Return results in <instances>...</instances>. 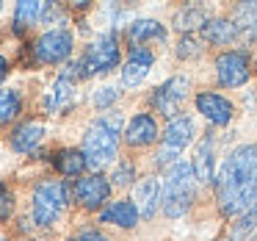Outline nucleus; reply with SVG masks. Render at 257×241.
I'll use <instances>...</instances> for the list:
<instances>
[{
  "label": "nucleus",
  "mask_w": 257,
  "mask_h": 241,
  "mask_svg": "<svg viewBox=\"0 0 257 241\" xmlns=\"http://www.w3.org/2000/svg\"><path fill=\"white\" fill-rule=\"evenodd\" d=\"M119 130H122V117L116 114H105V117L94 119L83 136V155L86 167L100 172L102 167L116 158L119 152Z\"/></svg>",
  "instance_id": "2"
},
{
  "label": "nucleus",
  "mask_w": 257,
  "mask_h": 241,
  "mask_svg": "<svg viewBox=\"0 0 257 241\" xmlns=\"http://www.w3.org/2000/svg\"><path fill=\"white\" fill-rule=\"evenodd\" d=\"M232 20L243 39H257V3H238L232 12Z\"/></svg>",
  "instance_id": "22"
},
{
  "label": "nucleus",
  "mask_w": 257,
  "mask_h": 241,
  "mask_svg": "<svg viewBox=\"0 0 257 241\" xmlns=\"http://www.w3.org/2000/svg\"><path fill=\"white\" fill-rule=\"evenodd\" d=\"M23 111V100H20L17 92L12 89H0V125L12 122L17 114Z\"/></svg>",
  "instance_id": "26"
},
{
  "label": "nucleus",
  "mask_w": 257,
  "mask_h": 241,
  "mask_svg": "<svg viewBox=\"0 0 257 241\" xmlns=\"http://www.w3.org/2000/svg\"><path fill=\"white\" fill-rule=\"evenodd\" d=\"M152 64H155V53L147 47H130V56L122 67V84L124 86H139L141 81H147Z\"/></svg>",
  "instance_id": "14"
},
{
  "label": "nucleus",
  "mask_w": 257,
  "mask_h": 241,
  "mask_svg": "<svg viewBox=\"0 0 257 241\" xmlns=\"http://www.w3.org/2000/svg\"><path fill=\"white\" fill-rule=\"evenodd\" d=\"M194 167L185 161H177L172 169L166 172V180H163V194H161V205L163 213L169 219H180L191 211L196 197V183H194Z\"/></svg>",
  "instance_id": "4"
},
{
  "label": "nucleus",
  "mask_w": 257,
  "mask_h": 241,
  "mask_svg": "<svg viewBox=\"0 0 257 241\" xmlns=\"http://www.w3.org/2000/svg\"><path fill=\"white\" fill-rule=\"evenodd\" d=\"M42 12H45V3H34V0H23L14 9V31L23 34L28 25H34L36 20H42Z\"/></svg>",
  "instance_id": "24"
},
{
  "label": "nucleus",
  "mask_w": 257,
  "mask_h": 241,
  "mask_svg": "<svg viewBox=\"0 0 257 241\" xmlns=\"http://www.w3.org/2000/svg\"><path fill=\"white\" fill-rule=\"evenodd\" d=\"M69 241H111L105 233H100V230H80V233H75Z\"/></svg>",
  "instance_id": "31"
},
{
  "label": "nucleus",
  "mask_w": 257,
  "mask_h": 241,
  "mask_svg": "<svg viewBox=\"0 0 257 241\" xmlns=\"http://www.w3.org/2000/svg\"><path fill=\"white\" fill-rule=\"evenodd\" d=\"M6 75H9V61H6L3 56H0V84L6 81Z\"/></svg>",
  "instance_id": "32"
},
{
  "label": "nucleus",
  "mask_w": 257,
  "mask_h": 241,
  "mask_svg": "<svg viewBox=\"0 0 257 241\" xmlns=\"http://www.w3.org/2000/svg\"><path fill=\"white\" fill-rule=\"evenodd\" d=\"M216 78L224 89L243 86L251 78V58L246 50H224L216 58Z\"/></svg>",
  "instance_id": "8"
},
{
  "label": "nucleus",
  "mask_w": 257,
  "mask_h": 241,
  "mask_svg": "<svg viewBox=\"0 0 257 241\" xmlns=\"http://www.w3.org/2000/svg\"><path fill=\"white\" fill-rule=\"evenodd\" d=\"M213 155H216V139H213V133H205L199 139V144H196L194 161H191L196 180L205 186L216 183V158Z\"/></svg>",
  "instance_id": "12"
},
{
  "label": "nucleus",
  "mask_w": 257,
  "mask_h": 241,
  "mask_svg": "<svg viewBox=\"0 0 257 241\" xmlns=\"http://www.w3.org/2000/svg\"><path fill=\"white\" fill-rule=\"evenodd\" d=\"M254 233H257V202L249 205L243 213H238V216L232 219V224H229V238L232 241L251 238Z\"/></svg>",
  "instance_id": "23"
},
{
  "label": "nucleus",
  "mask_w": 257,
  "mask_h": 241,
  "mask_svg": "<svg viewBox=\"0 0 257 241\" xmlns=\"http://www.w3.org/2000/svg\"><path fill=\"white\" fill-rule=\"evenodd\" d=\"M194 130H196L194 128V119H191L188 114H177L174 119H169L166 130H163V136H161V147H158V152H155V164H158V167H161V169H172L174 164H177L180 152L191 144Z\"/></svg>",
  "instance_id": "6"
},
{
  "label": "nucleus",
  "mask_w": 257,
  "mask_h": 241,
  "mask_svg": "<svg viewBox=\"0 0 257 241\" xmlns=\"http://www.w3.org/2000/svg\"><path fill=\"white\" fill-rule=\"evenodd\" d=\"M111 180H113V186H130V183H133V180H136V167H133V161L116 164Z\"/></svg>",
  "instance_id": "28"
},
{
  "label": "nucleus",
  "mask_w": 257,
  "mask_h": 241,
  "mask_svg": "<svg viewBox=\"0 0 257 241\" xmlns=\"http://www.w3.org/2000/svg\"><path fill=\"white\" fill-rule=\"evenodd\" d=\"M188 78H183V75H174V78H169L166 84H161L155 92H152V108H155L158 114H163L166 119H174L180 114V106L185 103V97H188Z\"/></svg>",
  "instance_id": "9"
},
{
  "label": "nucleus",
  "mask_w": 257,
  "mask_h": 241,
  "mask_svg": "<svg viewBox=\"0 0 257 241\" xmlns=\"http://www.w3.org/2000/svg\"><path fill=\"white\" fill-rule=\"evenodd\" d=\"M127 42L133 47H144L147 42H166V28L158 20H136L127 28Z\"/></svg>",
  "instance_id": "18"
},
{
  "label": "nucleus",
  "mask_w": 257,
  "mask_h": 241,
  "mask_svg": "<svg viewBox=\"0 0 257 241\" xmlns=\"http://www.w3.org/2000/svg\"><path fill=\"white\" fill-rule=\"evenodd\" d=\"M116 100H119L116 86H102V89L94 92V106L97 108H108V106H113Z\"/></svg>",
  "instance_id": "29"
},
{
  "label": "nucleus",
  "mask_w": 257,
  "mask_h": 241,
  "mask_svg": "<svg viewBox=\"0 0 257 241\" xmlns=\"http://www.w3.org/2000/svg\"><path fill=\"white\" fill-rule=\"evenodd\" d=\"M72 103H75V81L58 78L56 84H53V89L47 92V97H45V108L50 114H61V111H67Z\"/></svg>",
  "instance_id": "20"
},
{
  "label": "nucleus",
  "mask_w": 257,
  "mask_h": 241,
  "mask_svg": "<svg viewBox=\"0 0 257 241\" xmlns=\"http://www.w3.org/2000/svg\"><path fill=\"white\" fill-rule=\"evenodd\" d=\"M75 39L67 28H53L34 42V61L36 64H61L72 56Z\"/></svg>",
  "instance_id": "7"
},
{
  "label": "nucleus",
  "mask_w": 257,
  "mask_h": 241,
  "mask_svg": "<svg viewBox=\"0 0 257 241\" xmlns=\"http://www.w3.org/2000/svg\"><path fill=\"white\" fill-rule=\"evenodd\" d=\"M0 241H6V238H3V235H0Z\"/></svg>",
  "instance_id": "35"
},
{
  "label": "nucleus",
  "mask_w": 257,
  "mask_h": 241,
  "mask_svg": "<svg viewBox=\"0 0 257 241\" xmlns=\"http://www.w3.org/2000/svg\"><path fill=\"white\" fill-rule=\"evenodd\" d=\"M53 167H56L61 175H67V178H78V175L86 169V155H83V150L67 147V150H58L56 155H53Z\"/></svg>",
  "instance_id": "21"
},
{
  "label": "nucleus",
  "mask_w": 257,
  "mask_h": 241,
  "mask_svg": "<svg viewBox=\"0 0 257 241\" xmlns=\"http://www.w3.org/2000/svg\"><path fill=\"white\" fill-rule=\"evenodd\" d=\"M216 202L224 216L235 219L257 202V144H240L224 158L216 178Z\"/></svg>",
  "instance_id": "1"
},
{
  "label": "nucleus",
  "mask_w": 257,
  "mask_h": 241,
  "mask_svg": "<svg viewBox=\"0 0 257 241\" xmlns=\"http://www.w3.org/2000/svg\"><path fill=\"white\" fill-rule=\"evenodd\" d=\"M139 216H141V213H139V208H136L133 200L111 202L108 208H102V211H100V222L116 224V227H124V230L136 227V224H139Z\"/></svg>",
  "instance_id": "16"
},
{
  "label": "nucleus",
  "mask_w": 257,
  "mask_h": 241,
  "mask_svg": "<svg viewBox=\"0 0 257 241\" xmlns=\"http://www.w3.org/2000/svg\"><path fill=\"white\" fill-rule=\"evenodd\" d=\"M108 197H111V183L97 172L86 175V178H80L78 183H75V200H78V205L86 208V211L102 208V202H108Z\"/></svg>",
  "instance_id": "10"
},
{
  "label": "nucleus",
  "mask_w": 257,
  "mask_h": 241,
  "mask_svg": "<svg viewBox=\"0 0 257 241\" xmlns=\"http://www.w3.org/2000/svg\"><path fill=\"white\" fill-rule=\"evenodd\" d=\"M196 111L213 125H229V119L235 117L232 103L218 92H199L196 95Z\"/></svg>",
  "instance_id": "11"
},
{
  "label": "nucleus",
  "mask_w": 257,
  "mask_h": 241,
  "mask_svg": "<svg viewBox=\"0 0 257 241\" xmlns=\"http://www.w3.org/2000/svg\"><path fill=\"white\" fill-rule=\"evenodd\" d=\"M42 136H45V125L36 122V119H28V122L17 125L12 133V147L17 152H34L39 147Z\"/></svg>",
  "instance_id": "19"
},
{
  "label": "nucleus",
  "mask_w": 257,
  "mask_h": 241,
  "mask_svg": "<svg viewBox=\"0 0 257 241\" xmlns=\"http://www.w3.org/2000/svg\"><path fill=\"white\" fill-rule=\"evenodd\" d=\"M161 180L158 178H141L139 183H136V191H133V202L136 208H139V213L144 219H152L158 211V205H161Z\"/></svg>",
  "instance_id": "15"
},
{
  "label": "nucleus",
  "mask_w": 257,
  "mask_h": 241,
  "mask_svg": "<svg viewBox=\"0 0 257 241\" xmlns=\"http://www.w3.org/2000/svg\"><path fill=\"white\" fill-rule=\"evenodd\" d=\"M158 136H161V130H158V122L152 114H133V119L127 122V128H124V141H127L130 147H150L158 141Z\"/></svg>",
  "instance_id": "13"
},
{
  "label": "nucleus",
  "mask_w": 257,
  "mask_h": 241,
  "mask_svg": "<svg viewBox=\"0 0 257 241\" xmlns=\"http://www.w3.org/2000/svg\"><path fill=\"white\" fill-rule=\"evenodd\" d=\"M122 61V50H119V39L116 34H102L97 42H91L86 47V53L78 61L67 64V69L61 72V78L78 81V78H91V75H105L111 69L119 67Z\"/></svg>",
  "instance_id": "3"
},
{
  "label": "nucleus",
  "mask_w": 257,
  "mask_h": 241,
  "mask_svg": "<svg viewBox=\"0 0 257 241\" xmlns=\"http://www.w3.org/2000/svg\"><path fill=\"white\" fill-rule=\"evenodd\" d=\"M202 53V42L196 39L194 34H185L183 39H180V45H177V58H183V61H188V58H196Z\"/></svg>",
  "instance_id": "27"
},
{
  "label": "nucleus",
  "mask_w": 257,
  "mask_h": 241,
  "mask_svg": "<svg viewBox=\"0 0 257 241\" xmlns=\"http://www.w3.org/2000/svg\"><path fill=\"white\" fill-rule=\"evenodd\" d=\"M14 211V194L9 191L6 183H0V222H6Z\"/></svg>",
  "instance_id": "30"
},
{
  "label": "nucleus",
  "mask_w": 257,
  "mask_h": 241,
  "mask_svg": "<svg viewBox=\"0 0 257 241\" xmlns=\"http://www.w3.org/2000/svg\"><path fill=\"white\" fill-rule=\"evenodd\" d=\"M207 23V12L202 6H185L174 14V28L177 31H196V28H205Z\"/></svg>",
  "instance_id": "25"
},
{
  "label": "nucleus",
  "mask_w": 257,
  "mask_h": 241,
  "mask_svg": "<svg viewBox=\"0 0 257 241\" xmlns=\"http://www.w3.org/2000/svg\"><path fill=\"white\" fill-rule=\"evenodd\" d=\"M249 241H257V233H254V235H251V238H249Z\"/></svg>",
  "instance_id": "33"
},
{
  "label": "nucleus",
  "mask_w": 257,
  "mask_h": 241,
  "mask_svg": "<svg viewBox=\"0 0 257 241\" xmlns=\"http://www.w3.org/2000/svg\"><path fill=\"white\" fill-rule=\"evenodd\" d=\"M202 36H205V42H210V45H216V47H227V45H232V42L240 36V31H238V25H235V20L213 17V20L205 23Z\"/></svg>",
  "instance_id": "17"
},
{
  "label": "nucleus",
  "mask_w": 257,
  "mask_h": 241,
  "mask_svg": "<svg viewBox=\"0 0 257 241\" xmlns=\"http://www.w3.org/2000/svg\"><path fill=\"white\" fill-rule=\"evenodd\" d=\"M69 202V189L64 180H42L34 189V205H31V216L39 227H50L58 216L64 213Z\"/></svg>",
  "instance_id": "5"
},
{
  "label": "nucleus",
  "mask_w": 257,
  "mask_h": 241,
  "mask_svg": "<svg viewBox=\"0 0 257 241\" xmlns=\"http://www.w3.org/2000/svg\"><path fill=\"white\" fill-rule=\"evenodd\" d=\"M0 12H3V3H0Z\"/></svg>",
  "instance_id": "34"
}]
</instances>
